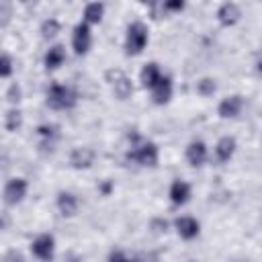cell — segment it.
Returning <instances> with one entry per match:
<instances>
[{
    "label": "cell",
    "mask_w": 262,
    "mask_h": 262,
    "mask_svg": "<svg viewBox=\"0 0 262 262\" xmlns=\"http://www.w3.org/2000/svg\"><path fill=\"white\" fill-rule=\"evenodd\" d=\"M160 78H162V72H160V66L156 61H149V63L143 66V70H141V84H143V88L151 90L158 84Z\"/></svg>",
    "instance_id": "17"
},
{
    "label": "cell",
    "mask_w": 262,
    "mask_h": 262,
    "mask_svg": "<svg viewBox=\"0 0 262 262\" xmlns=\"http://www.w3.org/2000/svg\"><path fill=\"white\" fill-rule=\"evenodd\" d=\"M242 108H244V98L239 94H231V96H227L219 102L217 113H219L221 119H233L242 113Z\"/></svg>",
    "instance_id": "9"
},
{
    "label": "cell",
    "mask_w": 262,
    "mask_h": 262,
    "mask_svg": "<svg viewBox=\"0 0 262 262\" xmlns=\"http://www.w3.org/2000/svg\"><path fill=\"white\" fill-rule=\"evenodd\" d=\"M90 43H92V35H90V27H88V23H80V25H76L74 35H72V47H74L76 55H84V53L90 49Z\"/></svg>",
    "instance_id": "5"
},
{
    "label": "cell",
    "mask_w": 262,
    "mask_h": 262,
    "mask_svg": "<svg viewBox=\"0 0 262 262\" xmlns=\"http://www.w3.org/2000/svg\"><path fill=\"white\" fill-rule=\"evenodd\" d=\"M174 227H176V231H178V235L182 239H194L199 235V231H201V223L194 217H190V215L178 217L174 221Z\"/></svg>",
    "instance_id": "8"
},
{
    "label": "cell",
    "mask_w": 262,
    "mask_h": 262,
    "mask_svg": "<svg viewBox=\"0 0 262 262\" xmlns=\"http://www.w3.org/2000/svg\"><path fill=\"white\" fill-rule=\"evenodd\" d=\"M215 90H217V84L213 78H203L201 82H196V92L201 96H211Z\"/></svg>",
    "instance_id": "23"
},
{
    "label": "cell",
    "mask_w": 262,
    "mask_h": 262,
    "mask_svg": "<svg viewBox=\"0 0 262 262\" xmlns=\"http://www.w3.org/2000/svg\"><path fill=\"white\" fill-rule=\"evenodd\" d=\"M158 145L154 141H139L137 135H133V145L131 149L127 151V160L131 162H137L139 166H156L158 164Z\"/></svg>",
    "instance_id": "1"
},
{
    "label": "cell",
    "mask_w": 262,
    "mask_h": 262,
    "mask_svg": "<svg viewBox=\"0 0 262 262\" xmlns=\"http://www.w3.org/2000/svg\"><path fill=\"white\" fill-rule=\"evenodd\" d=\"M102 14H104V4L102 2H90L84 8V23L98 25L102 20Z\"/></svg>",
    "instance_id": "19"
},
{
    "label": "cell",
    "mask_w": 262,
    "mask_h": 262,
    "mask_svg": "<svg viewBox=\"0 0 262 262\" xmlns=\"http://www.w3.org/2000/svg\"><path fill=\"white\" fill-rule=\"evenodd\" d=\"M233 154H235V139L231 137V135H225V137H221L219 141H217V145H215V156H217V160L223 164V162H229L231 158H233Z\"/></svg>",
    "instance_id": "16"
},
{
    "label": "cell",
    "mask_w": 262,
    "mask_h": 262,
    "mask_svg": "<svg viewBox=\"0 0 262 262\" xmlns=\"http://www.w3.org/2000/svg\"><path fill=\"white\" fill-rule=\"evenodd\" d=\"M168 196H170V201H172L174 205H184V203H188V199H190V186H188V182H184V180H174V182L170 184Z\"/></svg>",
    "instance_id": "15"
},
{
    "label": "cell",
    "mask_w": 262,
    "mask_h": 262,
    "mask_svg": "<svg viewBox=\"0 0 262 262\" xmlns=\"http://www.w3.org/2000/svg\"><path fill=\"white\" fill-rule=\"evenodd\" d=\"M23 2H35V0H23Z\"/></svg>",
    "instance_id": "31"
},
{
    "label": "cell",
    "mask_w": 262,
    "mask_h": 262,
    "mask_svg": "<svg viewBox=\"0 0 262 262\" xmlns=\"http://www.w3.org/2000/svg\"><path fill=\"white\" fill-rule=\"evenodd\" d=\"M31 250H33V254H35L39 260H51V258H53V250H55V239H53V235L43 233V235L35 237L33 244H31Z\"/></svg>",
    "instance_id": "7"
},
{
    "label": "cell",
    "mask_w": 262,
    "mask_h": 262,
    "mask_svg": "<svg viewBox=\"0 0 262 262\" xmlns=\"http://www.w3.org/2000/svg\"><path fill=\"white\" fill-rule=\"evenodd\" d=\"M27 194V180L25 178H10L4 184V203L6 205H16L25 199Z\"/></svg>",
    "instance_id": "6"
},
{
    "label": "cell",
    "mask_w": 262,
    "mask_h": 262,
    "mask_svg": "<svg viewBox=\"0 0 262 262\" xmlns=\"http://www.w3.org/2000/svg\"><path fill=\"white\" fill-rule=\"evenodd\" d=\"M108 190H111V182H104V184H102V192L108 194Z\"/></svg>",
    "instance_id": "29"
},
{
    "label": "cell",
    "mask_w": 262,
    "mask_h": 262,
    "mask_svg": "<svg viewBox=\"0 0 262 262\" xmlns=\"http://www.w3.org/2000/svg\"><path fill=\"white\" fill-rule=\"evenodd\" d=\"M6 100L12 102V104L20 100V86H18V82H12V84L8 86V90H6Z\"/></svg>",
    "instance_id": "24"
},
{
    "label": "cell",
    "mask_w": 262,
    "mask_h": 262,
    "mask_svg": "<svg viewBox=\"0 0 262 262\" xmlns=\"http://www.w3.org/2000/svg\"><path fill=\"white\" fill-rule=\"evenodd\" d=\"M66 61V49L61 45H53L47 53H45V68L47 70H55Z\"/></svg>",
    "instance_id": "18"
},
{
    "label": "cell",
    "mask_w": 262,
    "mask_h": 262,
    "mask_svg": "<svg viewBox=\"0 0 262 262\" xmlns=\"http://www.w3.org/2000/svg\"><path fill=\"white\" fill-rule=\"evenodd\" d=\"M141 4H145V6H154L156 4V0H139Z\"/></svg>",
    "instance_id": "30"
},
{
    "label": "cell",
    "mask_w": 262,
    "mask_h": 262,
    "mask_svg": "<svg viewBox=\"0 0 262 262\" xmlns=\"http://www.w3.org/2000/svg\"><path fill=\"white\" fill-rule=\"evenodd\" d=\"M151 94H154L156 104H166L172 98V80L168 76H162L158 80V84L151 88Z\"/></svg>",
    "instance_id": "13"
},
{
    "label": "cell",
    "mask_w": 262,
    "mask_h": 262,
    "mask_svg": "<svg viewBox=\"0 0 262 262\" xmlns=\"http://www.w3.org/2000/svg\"><path fill=\"white\" fill-rule=\"evenodd\" d=\"M94 156H96V154H94L92 147H76V149H72V154H70V164H72V168H76V170H86V168L92 166Z\"/></svg>",
    "instance_id": "11"
},
{
    "label": "cell",
    "mask_w": 262,
    "mask_h": 262,
    "mask_svg": "<svg viewBox=\"0 0 262 262\" xmlns=\"http://www.w3.org/2000/svg\"><path fill=\"white\" fill-rule=\"evenodd\" d=\"M106 80L111 84V90L113 94L119 98V100H127L131 94H133V84L129 80V76L121 70H111L106 72Z\"/></svg>",
    "instance_id": "4"
},
{
    "label": "cell",
    "mask_w": 262,
    "mask_h": 262,
    "mask_svg": "<svg viewBox=\"0 0 262 262\" xmlns=\"http://www.w3.org/2000/svg\"><path fill=\"white\" fill-rule=\"evenodd\" d=\"M239 16H242V10H239V6H237L235 2H231V0L223 2V4L217 8V20H219L223 27H233V25L239 20Z\"/></svg>",
    "instance_id": "10"
},
{
    "label": "cell",
    "mask_w": 262,
    "mask_h": 262,
    "mask_svg": "<svg viewBox=\"0 0 262 262\" xmlns=\"http://www.w3.org/2000/svg\"><path fill=\"white\" fill-rule=\"evenodd\" d=\"M57 33H59V20H57V18H47V20L41 25V35H43V39H53Z\"/></svg>",
    "instance_id": "21"
},
{
    "label": "cell",
    "mask_w": 262,
    "mask_h": 262,
    "mask_svg": "<svg viewBox=\"0 0 262 262\" xmlns=\"http://www.w3.org/2000/svg\"><path fill=\"white\" fill-rule=\"evenodd\" d=\"M186 160H188V164L194 166V168H196V166H203L205 160H207V145H205L201 139L190 141L188 147H186Z\"/></svg>",
    "instance_id": "12"
},
{
    "label": "cell",
    "mask_w": 262,
    "mask_h": 262,
    "mask_svg": "<svg viewBox=\"0 0 262 262\" xmlns=\"http://www.w3.org/2000/svg\"><path fill=\"white\" fill-rule=\"evenodd\" d=\"M151 229H154V233H166L168 221H166V219H154V221H151Z\"/></svg>",
    "instance_id": "27"
},
{
    "label": "cell",
    "mask_w": 262,
    "mask_h": 262,
    "mask_svg": "<svg viewBox=\"0 0 262 262\" xmlns=\"http://www.w3.org/2000/svg\"><path fill=\"white\" fill-rule=\"evenodd\" d=\"M37 133L51 145L53 143V139L57 137V125H53V123H45V125H39L37 127Z\"/></svg>",
    "instance_id": "22"
},
{
    "label": "cell",
    "mask_w": 262,
    "mask_h": 262,
    "mask_svg": "<svg viewBox=\"0 0 262 262\" xmlns=\"http://www.w3.org/2000/svg\"><path fill=\"white\" fill-rule=\"evenodd\" d=\"M20 125H23V115H20V111H18V108L6 111V115H4V127H6V131L14 133V131L20 129Z\"/></svg>",
    "instance_id": "20"
},
{
    "label": "cell",
    "mask_w": 262,
    "mask_h": 262,
    "mask_svg": "<svg viewBox=\"0 0 262 262\" xmlns=\"http://www.w3.org/2000/svg\"><path fill=\"white\" fill-rule=\"evenodd\" d=\"M10 74H12V59H10L8 53H4L2 55V63H0V76L2 78H8Z\"/></svg>",
    "instance_id": "25"
},
{
    "label": "cell",
    "mask_w": 262,
    "mask_h": 262,
    "mask_svg": "<svg viewBox=\"0 0 262 262\" xmlns=\"http://www.w3.org/2000/svg\"><path fill=\"white\" fill-rule=\"evenodd\" d=\"M147 45V27L139 20L131 23L127 27V37H125V53L127 55H139Z\"/></svg>",
    "instance_id": "3"
},
{
    "label": "cell",
    "mask_w": 262,
    "mask_h": 262,
    "mask_svg": "<svg viewBox=\"0 0 262 262\" xmlns=\"http://www.w3.org/2000/svg\"><path fill=\"white\" fill-rule=\"evenodd\" d=\"M184 4H186V0H164V8L168 12H180L184 8Z\"/></svg>",
    "instance_id": "26"
},
{
    "label": "cell",
    "mask_w": 262,
    "mask_h": 262,
    "mask_svg": "<svg viewBox=\"0 0 262 262\" xmlns=\"http://www.w3.org/2000/svg\"><path fill=\"white\" fill-rule=\"evenodd\" d=\"M57 209L63 217H72L76 215L78 211V196L74 192H68V190H61L57 194Z\"/></svg>",
    "instance_id": "14"
},
{
    "label": "cell",
    "mask_w": 262,
    "mask_h": 262,
    "mask_svg": "<svg viewBox=\"0 0 262 262\" xmlns=\"http://www.w3.org/2000/svg\"><path fill=\"white\" fill-rule=\"evenodd\" d=\"M256 72L262 76V49H260V53H258V57H256Z\"/></svg>",
    "instance_id": "28"
},
{
    "label": "cell",
    "mask_w": 262,
    "mask_h": 262,
    "mask_svg": "<svg viewBox=\"0 0 262 262\" xmlns=\"http://www.w3.org/2000/svg\"><path fill=\"white\" fill-rule=\"evenodd\" d=\"M78 96L70 86L63 84H51L47 90V106L55 108V111H68L76 104Z\"/></svg>",
    "instance_id": "2"
}]
</instances>
